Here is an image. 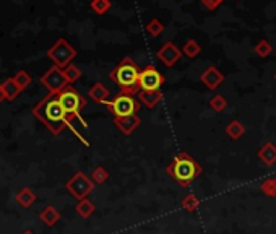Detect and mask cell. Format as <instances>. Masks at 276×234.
<instances>
[{"label":"cell","instance_id":"obj_1","mask_svg":"<svg viewBox=\"0 0 276 234\" xmlns=\"http://www.w3.org/2000/svg\"><path fill=\"white\" fill-rule=\"evenodd\" d=\"M33 114L51 130L54 135H59L69 125V116L63 111L57 93H49L41 102H37L33 109Z\"/></svg>","mask_w":276,"mask_h":234},{"label":"cell","instance_id":"obj_2","mask_svg":"<svg viewBox=\"0 0 276 234\" xmlns=\"http://www.w3.org/2000/svg\"><path fill=\"white\" fill-rule=\"evenodd\" d=\"M111 80L117 87H120V93H125V95L132 96L133 93L140 90V70L137 63L130 57H125L111 72Z\"/></svg>","mask_w":276,"mask_h":234},{"label":"cell","instance_id":"obj_3","mask_svg":"<svg viewBox=\"0 0 276 234\" xmlns=\"http://www.w3.org/2000/svg\"><path fill=\"white\" fill-rule=\"evenodd\" d=\"M57 96H59V101H60V104L63 108V111L67 112V116L70 117H77L80 119L83 125H87V122L81 119L80 116V111L87 106V101H84V98L80 95V93L72 88V87H65L60 93H57Z\"/></svg>","mask_w":276,"mask_h":234},{"label":"cell","instance_id":"obj_4","mask_svg":"<svg viewBox=\"0 0 276 234\" xmlns=\"http://www.w3.org/2000/svg\"><path fill=\"white\" fill-rule=\"evenodd\" d=\"M47 55H49V59L55 63V67L65 69L67 65L75 59L77 51H75L65 39H59L49 51H47Z\"/></svg>","mask_w":276,"mask_h":234},{"label":"cell","instance_id":"obj_5","mask_svg":"<svg viewBox=\"0 0 276 234\" xmlns=\"http://www.w3.org/2000/svg\"><path fill=\"white\" fill-rule=\"evenodd\" d=\"M108 108L116 114V117H129V116H135V112L138 111L140 104L133 99L130 95L125 93H120L112 101H106Z\"/></svg>","mask_w":276,"mask_h":234},{"label":"cell","instance_id":"obj_6","mask_svg":"<svg viewBox=\"0 0 276 234\" xmlns=\"http://www.w3.org/2000/svg\"><path fill=\"white\" fill-rule=\"evenodd\" d=\"M171 169H173V174H174V177H176L177 181L185 184V182L194 179L197 171H198V167L195 166V163L190 160L188 156L180 155V156H177L176 160H174V164H173Z\"/></svg>","mask_w":276,"mask_h":234},{"label":"cell","instance_id":"obj_7","mask_svg":"<svg viewBox=\"0 0 276 234\" xmlns=\"http://www.w3.org/2000/svg\"><path fill=\"white\" fill-rule=\"evenodd\" d=\"M41 83L51 93H60L65 87H69V81H67V78H65V73L59 67H52V69L47 70L43 75Z\"/></svg>","mask_w":276,"mask_h":234},{"label":"cell","instance_id":"obj_8","mask_svg":"<svg viewBox=\"0 0 276 234\" xmlns=\"http://www.w3.org/2000/svg\"><path fill=\"white\" fill-rule=\"evenodd\" d=\"M164 83V77L155 67H146L140 72V90L141 91H158Z\"/></svg>","mask_w":276,"mask_h":234},{"label":"cell","instance_id":"obj_9","mask_svg":"<svg viewBox=\"0 0 276 234\" xmlns=\"http://www.w3.org/2000/svg\"><path fill=\"white\" fill-rule=\"evenodd\" d=\"M67 189H69L75 197H78V199H83L84 195H87L91 189V184L88 182V179L84 177L83 174H77L73 177V179L67 184Z\"/></svg>","mask_w":276,"mask_h":234},{"label":"cell","instance_id":"obj_10","mask_svg":"<svg viewBox=\"0 0 276 234\" xmlns=\"http://www.w3.org/2000/svg\"><path fill=\"white\" fill-rule=\"evenodd\" d=\"M180 54H182V52L177 49L176 44L166 42L163 48L158 51V59H159L161 62H164L167 67H171V65H174V63L180 59Z\"/></svg>","mask_w":276,"mask_h":234},{"label":"cell","instance_id":"obj_11","mask_svg":"<svg viewBox=\"0 0 276 234\" xmlns=\"http://www.w3.org/2000/svg\"><path fill=\"white\" fill-rule=\"evenodd\" d=\"M223 80H224V77L215 67H210L202 75V81L205 83L206 87H210V88H216Z\"/></svg>","mask_w":276,"mask_h":234},{"label":"cell","instance_id":"obj_12","mask_svg":"<svg viewBox=\"0 0 276 234\" xmlns=\"http://www.w3.org/2000/svg\"><path fill=\"white\" fill-rule=\"evenodd\" d=\"M34 200H36V195L31 189H28V187H25V189H22L16 194V203L23 208H30L34 203Z\"/></svg>","mask_w":276,"mask_h":234},{"label":"cell","instance_id":"obj_13","mask_svg":"<svg viewBox=\"0 0 276 234\" xmlns=\"http://www.w3.org/2000/svg\"><path fill=\"white\" fill-rule=\"evenodd\" d=\"M2 88L5 91V95H7V99L8 101H13L20 93L23 91L20 87H18V83L15 81V78H8L2 83Z\"/></svg>","mask_w":276,"mask_h":234},{"label":"cell","instance_id":"obj_14","mask_svg":"<svg viewBox=\"0 0 276 234\" xmlns=\"http://www.w3.org/2000/svg\"><path fill=\"white\" fill-rule=\"evenodd\" d=\"M39 218L44 224H47V226H54V224L60 220V213L57 211L54 207H46L41 215H39Z\"/></svg>","mask_w":276,"mask_h":234},{"label":"cell","instance_id":"obj_15","mask_svg":"<svg viewBox=\"0 0 276 234\" xmlns=\"http://www.w3.org/2000/svg\"><path fill=\"white\" fill-rule=\"evenodd\" d=\"M138 117L137 116H129V117H117L116 119V125H119L120 130H123L125 134L132 132L133 129L138 125Z\"/></svg>","mask_w":276,"mask_h":234},{"label":"cell","instance_id":"obj_16","mask_svg":"<svg viewBox=\"0 0 276 234\" xmlns=\"http://www.w3.org/2000/svg\"><path fill=\"white\" fill-rule=\"evenodd\" d=\"M90 96H91L94 101H96V102H106V99H108V96H109V91H108L106 87L101 85V83H96L94 87H91Z\"/></svg>","mask_w":276,"mask_h":234},{"label":"cell","instance_id":"obj_17","mask_svg":"<svg viewBox=\"0 0 276 234\" xmlns=\"http://www.w3.org/2000/svg\"><path fill=\"white\" fill-rule=\"evenodd\" d=\"M140 99H141V102H145L148 108H153L159 102L161 93H159V90L158 91H140Z\"/></svg>","mask_w":276,"mask_h":234},{"label":"cell","instance_id":"obj_18","mask_svg":"<svg viewBox=\"0 0 276 234\" xmlns=\"http://www.w3.org/2000/svg\"><path fill=\"white\" fill-rule=\"evenodd\" d=\"M91 10L96 15H106L111 10V0H91Z\"/></svg>","mask_w":276,"mask_h":234},{"label":"cell","instance_id":"obj_19","mask_svg":"<svg viewBox=\"0 0 276 234\" xmlns=\"http://www.w3.org/2000/svg\"><path fill=\"white\" fill-rule=\"evenodd\" d=\"M146 31H148L150 36L156 37V36H159L161 33L164 31V23L161 20H158V18H153V20H150L146 23Z\"/></svg>","mask_w":276,"mask_h":234},{"label":"cell","instance_id":"obj_20","mask_svg":"<svg viewBox=\"0 0 276 234\" xmlns=\"http://www.w3.org/2000/svg\"><path fill=\"white\" fill-rule=\"evenodd\" d=\"M63 70V73H65V78H67V81L69 83H73V81H77L80 77H81V70L77 67V65H72V63H69L67 65L65 69H62Z\"/></svg>","mask_w":276,"mask_h":234},{"label":"cell","instance_id":"obj_21","mask_svg":"<svg viewBox=\"0 0 276 234\" xmlns=\"http://www.w3.org/2000/svg\"><path fill=\"white\" fill-rule=\"evenodd\" d=\"M271 51H273L271 44L266 39H262L260 42L255 44V54L259 55V57H268V55L271 54Z\"/></svg>","mask_w":276,"mask_h":234},{"label":"cell","instance_id":"obj_22","mask_svg":"<svg viewBox=\"0 0 276 234\" xmlns=\"http://www.w3.org/2000/svg\"><path fill=\"white\" fill-rule=\"evenodd\" d=\"M200 51H202V48H200V44L194 39H188L184 44V54L187 55V57H197V55L200 54Z\"/></svg>","mask_w":276,"mask_h":234},{"label":"cell","instance_id":"obj_23","mask_svg":"<svg viewBox=\"0 0 276 234\" xmlns=\"http://www.w3.org/2000/svg\"><path fill=\"white\" fill-rule=\"evenodd\" d=\"M13 78H15V81L18 83V87H20L22 90H25V88H28L31 85V77L25 70H20Z\"/></svg>","mask_w":276,"mask_h":234},{"label":"cell","instance_id":"obj_24","mask_svg":"<svg viewBox=\"0 0 276 234\" xmlns=\"http://www.w3.org/2000/svg\"><path fill=\"white\" fill-rule=\"evenodd\" d=\"M227 132H229V135H231V137L237 138V137H241V135H242L244 129H242V125H241L239 122H232L229 127H227Z\"/></svg>","mask_w":276,"mask_h":234},{"label":"cell","instance_id":"obj_25","mask_svg":"<svg viewBox=\"0 0 276 234\" xmlns=\"http://www.w3.org/2000/svg\"><path fill=\"white\" fill-rule=\"evenodd\" d=\"M211 108H213L215 111H223V109L226 108V99H224L223 96H215V98L211 99Z\"/></svg>","mask_w":276,"mask_h":234},{"label":"cell","instance_id":"obj_26","mask_svg":"<svg viewBox=\"0 0 276 234\" xmlns=\"http://www.w3.org/2000/svg\"><path fill=\"white\" fill-rule=\"evenodd\" d=\"M77 210H78L80 215H83V217H88V215L93 211V205L88 203V202H81L78 207H77Z\"/></svg>","mask_w":276,"mask_h":234},{"label":"cell","instance_id":"obj_27","mask_svg":"<svg viewBox=\"0 0 276 234\" xmlns=\"http://www.w3.org/2000/svg\"><path fill=\"white\" fill-rule=\"evenodd\" d=\"M223 2L224 0H202V4L208 8V10H216Z\"/></svg>","mask_w":276,"mask_h":234},{"label":"cell","instance_id":"obj_28","mask_svg":"<svg viewBox=\"0 0 276 234\" xmlns=\"http://www.w3.org/2000/svg\"><path fill=\"white\" fill-rule=\"evenodd\" d=\"M5 99H7V95H5V91H4L2 85H0V102L5 101Z\"/></svg>","mask_w":276,"mask_h":234},{"label":"cell","instance_id":"obj_29","mask_svg":"<svg viewBox=\"0 0 276 234\" xmlns=\"http://www.w3.org/2000/svg\"><path fill=\"white\" fill-rule=\"evenodd\" d=\"M22 234H34V232H33L31 229H26V231H23Z\"/></svg>","mask_w":276,"mask_h":234}]
</instances>
